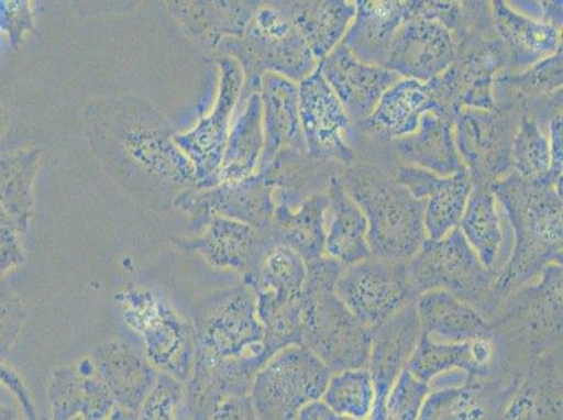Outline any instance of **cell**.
<instances>
[{"label": "cell", "instance_id": "obj_1", "mask_svg": "<svg viewBox=\"0 0 563 420\" xmlns=\"http://www.w3.org/2000/svg\"><path fill=\"white\" fill-rule=\"evenodd\" d=\"M91 143L102 163L141 197H180L197 186L196 168L178 148L165 118L137 97L90 107Z\"/></svg>", "mask_w": 563, "mask_h": 420}, {"label": "cell", "instance_id": "obj_2", "mask_svg": "<svg viewBox=\"0 0 563 420\" xmlns=\"http://www.w3.org/2000/svg\"><path fill=\"white\" fill-rule=\"evenodd\" d=\"M515 233L514 253L495 280L490 314L511 291L540 278L550 265H562V181H525L514 174L493 187Z\"/></svg>", "mask_w": 563, "mask_h": 420}, {"label": "cell", "instance_id": "obj_3", "mask_svg": "<svg viewBox=\"0 0 563 420\" xmlns=\"http://www.w3.org/2000/svg\"><path fill=\"white\" fill-rule=\"evenodd\" d=\"M562 265L511 291L490 314L493 372L523 378L532 363L562 347Z\"/></svg>", "mask_w": 563, "mask_h": 420}, {"label": "cell", "instance_id": "obj_4", "mask_svg": "<svg viewBox=\"0 0 563 420\" xmlns=\"http://www.w3.org/2000/svg\"><path fill=\"white\" fill-rule=\"evenodd\" d=\"M307 264L303 294V342L332 373L367 368L372 330L362 324L335 294L342 266L330 258Z\"/></svg>", "mask_w": 563, "mask_h": 420}, {"label": "cell", "instance_id": "obj_5", "mask_svg": "<svg viewBox=\"0 0 563 420\" xmlns=\"http://www.w3.org/2000/svg\"><path fill=\"white\" fill-rule=\"evenodd\" d=\"M346 189L367 219L373 257L407 263L418 253L427 240L423 201L397 179L368 170L353 173Z\"/></svg>", "mask_w": 563, "mask_h": 420}, {"label": "cell", "instance_id": "obj_6", "mask_svg": "<svg viewBox=\"0 0 563 420\" xmlns=\"http://www.w3.org/2000/svg\"><path fill=\"white\" fill-rule=\"evenodd\" d=\"M222 49L242 65L245 79L249 78L245 93L258 91L265 74L300 84L319 68V60L282 7L258 8L242 37L223 41Z\"/></svg>", "mask_w": 563, "mask_h": 420}, {"label": "cell", "instance_id": "obj_7", "mask_svg": "<svg viewBox=\"0 0 563 420\" xmlns=\"http://www.w3.org/2000/svg\"><path fill=\"white\" fill-rule=\"evenodd\" d=\"M306 279V261L285 245H276L258 269L245 278L257 295L258 316L264 327V346L268 357L303 342Z\"/></svg>", "mask_w": 563, "mask_h": 420}, {"label": "cell", "instance_id": "obj_8", "mask_svg": "<svg viewBox=\"0 0 563 420\" xmlns=\"http://www.w3.org/2000/svg\"><path fill=\"white\" fill-rule=\"evenodd\" d=\"M196 357L211 362L261 358L265 353V332L258 316L253 285L220 291L202 306L196 320Z\"/></svg>", "mask_w": 563, "mask_h": 420}, {"label": "cell", "instance_id": "obj_9", "mask_svg": "<svg viewBox=\"0 0 563 420\" xmlns=\"http://www.w3.org/2000/svg\"><path fill=\"white\" fill-rule=\"evenodd\" d=\"M407 269L415 296L449 291L488 317L496 276L481 263L460 229L438 242L424 240L407 261Z\"/></svg>", "mask_w": 563, "mask_h": 420}, {"label": "cell", "instance_id": "obj_10", "mask_svg": "<svg viewBox=\"0 0 563 420\" xmlns=\"http://www.w3.org/2000/svg\"><path fill=\"white\" fill-rule=\"evenodd\" d=\"M331 372L305 346L285 347L255 374L249 399L257 420H298L301 409L320 401Z\"/></svg>", "mask_w": 563, "mask_h": 420}, {"label": "cell", "instance_id": "obj_11", "mask_svg": "<svg viewBox=\"0 0 563 420\" xmlns=\"http://www.w3.org/2000/svg\"><path fill=\"white\" fill-rule=\"evenodd\" d=\"M117 300L125 324L141 338L147 362L162 374L186 383L196 361L194 325L151 291H130Z\"/></svg>", "mask_w": 563, "mask_h": 420}, {"label": "cell", "instance_id": "obj_12", "mask_svg": "<svg viewBox=\"0 0 563 420\" xmlns=\"http://www.w3.org/2000/svg\"><path fill=\"white\" fill-rule=\"evenodd\" d=\"M335 294L368 330H375L404 306L417 300L407 263L368 257L342 268Z\"/></svg>", "mask_w": 563, "mask_h": 420}, {"label": "cell", "instance_id": "obj_13", "mask_svg": "<svg viewBox=\"0 0 563 420\" xmlns=\"http://www.w3.org/2000/svg\"><path fill=\"white\" fill-rule=\"evenodd\" d=\"M299 114L306 152L317 161L352 163L355 128L317 68L299 84Z\"/></svg>", "mask_w": 563, "mask_h": 420}, {"label": "cell", "instance_id": "obj_14", "mask_svg": "<svg viewBox=\"0 0 563 420\" xmlns=\"http://www.w3.org/2000/svg\"><path fill=\"white\" fill-rule=\"evenodd\" d=\"M516 130L509 118L493 110L464 109L454 120L459 155L473 186L493 187L511 167V143Z\"/></svg>", "mask_w": 563, "mask_h": 420}, {"label": "cell", "instance_id": "obj_15", "mask_svg": "<svg viewBox=\"0 0 563 420\" xmlns=\"http://www.w3.org/2000/svg\"><path fill=\"white\" fill-rule=\"evenodd\" d=\"M520 382L496 372L484 377L453 374L434 384L417 420H500Z\"/></svg>", "mask_w": 563, "mask_h": 420}, {"label": "cell", "instance_id": "obj_16", "mask_svg": "<svg viewBox=\"0 0 563 420\" xmlns=\"http://www.w3.org/2000/svg\"><path fill=\"white\" fill-rule=\"evenodd\" d=\"M219 95L211 114L202 118L192 131L174 135V142L196 168L198 181L208 184H211L222 162L230 120L242 100L245 84L242 65L233 56L219 59Z\"/></svg>", "mask_w": 563, "mask_h": 420}, {"label": "cell", "instance_id": "obj_17", "mask_svg": "<svg viewBox=\"0 0 563 420\" xmlns=\"http://www.w3.org/2000/svg\"><path fill=\"white\" fill-rule=\"evenodd\" d=\"M419 7V3H418ZM459 40L438 20L413 14L398 30L386 66L402 79L428 84L454 64Z\"/></svg>", "mask_w": 563, "mask_h": 420}, {"label": "cell", "instance_id": "obj_18", "mask_svg": "<svg viewBox=\"0 0 563 420\" xmlns=\"http://www.w3.org/2000/svg\"><path fill=\"white\" fill-rule=\"evenodd\" d=\"M421 335L415 301L372 330L367 371L375 387V405L368 420H387L388 394L399 374L408 367Z\"/></svg>", "mask_w": 563, "mask_h": 420}, {"label": "cell", "instance_id": "obj_19", "mask_svg": "<svg viewBox=\"0 0 563 420\" xmlns=\"http://www.w3.org/2000/svg\"><path fill=\"white\" fill-rule=\"evenodd\" d=\"M276 184L264 173L238 183H222L203 192H184L177 207L189 214H213L239 220L257 229L273 228Z\"/></svg>", "mask_w": 563, "mask_h": 420}, {"label": "cell", "instance_id": "obj_20", "mask_svg": "<svg viewBox=\"0 0 563 420\" xmlns=\"http://www.w3.org/2000/svg\"><path fill=\"white\" fill-rule=\"evenodd\" d=\"M178 245L196 251L214 268H232L247 278L278 243L273 229H257L239 220L214 217L201 237L180 240Z\"/></svg>", "mask_w": 563, "mask_h": 420}, {"label": "cell", "instance_id": "obj_21", "mask_svg": "<svg viewBox=\"0 0 563 420\" xmlns=\"http://www.w3.org/2000/svg\"><path fill=\"white\" fill-rule=\"evenodd\" d=\"M319 70L346 114L360 124L373 114L383 95L402 79L390 69L357 59L344 44L321 60Z\"/></svg>", "mask_w": 563, "mask_h": 420}, {"label": "cell", "instance_id": "obj_22", "mask_svg": "<svg viewBox=\"0 0 563 420\" xmlns=\"http://www.w3.org/2000/svg\"><path fill=\"white\" fill-rule=\"evenodd\" d=\"M396 179L415 198L424 202L423 228L427 240L438 242L459 229L473 191V179L467 170L443 177L404 164Z\"/></svg>", "mask_w": 563, "mask_h": 420}, {"label": "cell", "instance_id": "obj_23", "mask_svg": "<svg viewBox=\"0 0 563 420\" xmlns=\"http://www.w3.org/2000/svg\"><path fill=\"white\" fill-rule=\"evenodd\" d=\"M459 229L481 263L498 278L514 253L515 233L493 188L473 186Z\"/></svg>", "mask_w": 563, "mask_h": 420}, {"label": "cell", "instance_id": "obj_24", "mask_svg": "<svg viewBox=\"0 0 563 420\" xmlns=\"http://www.w3.org/2000/svg\"><path fill=\"white\" fill-rule=\"evenodd\" d=\"M263 106L264 152L258 170L276 158L306 151L299 114V85L284 76L265 74L260 86Z\"/></svg>", "mask_w": 563, "mask_h": 420}, {"label": "cell", "instance_id": "obj_25", "mask_svg": "<svg viewBox=\"0 0 563 420\" xmlns=\"http://www.w3.org/2000/svg\"><path fill=\"white\" fill-rule=\"evenodd\" d=\"M419 2H355V19L342 40L363 63L386 66L394 38L401 25L418 13Z\"/></svg>", "mask_w": 563, "mask_h": 420}, {"label": "cell", "instance_id": "obj_26", "mask_svg": "<svg viewBox=\"0 0 563 420\" xmlns=\"http://www.w3.org/2000/svg\"><path fill=\"white\" fill-rule=\"evenodd\" d=\"M278 192L271 228L276 243L296 251L306 263L324 258L329 195L313 194L303 201H296L285 189Z\"/></svg>", "mask_w": 563, "mask_h": 420}, {"label": "cell", "instance_id": "obj_27", "mask_svg": "<svg viewBox=\"0 0 563 420\" xmlns=\"http://www.w3.org/2000/svg\"><path fill=\"white\" fill-rule=\"evenodd\" d=\"M91 362L115 405L137 413L158 377L147 358L128 343L115 341L100 346Z\"/></svg>", "mask_w": 563, "mask_h": 420}, {"label": "cell", "instance_id": "obj_28", "mask_svg": "<svg viewBox=\"0 0 563 420\" xmlns=\"http://www.w3.org/2000/svg\"><path fill=\"white\" fill-rule=\"evenodd\" d=\"M48 397L53 420H106L117 407L91 358L55 372Z\"/></svg>", "mask_w": 563, "mask_h": 420}, {"label": "cell", "instance_id": "obj_29", "mask_svg": "<svg viewBox=\"0 0 563 420\" xmlns=\"http://www.w3.org/2000/svg\"><path fill=\"white\" fill-rule=\"evenodd\" d=\"M561 350L537 358L506 404L500 420H563Z\"/></svg>", "mask_w": 563, "mask_h": 420}, {"label": "cell", "instance_id": "obj_30", "mask_svg": "<svg viewBox=\"0 0 563 420\" xmlns=\"http://www.w3.org/2000/svg\"><path fill=\"white\" fill-rule=\"evenodd\" d=\"M494 346L490 340L473 342H439L421 335L408 371L423 383L431 384L448 374L484 377L493 372Z\"/></svg>", "mask_w": 563, "mask_h": 420}, {"label": "cell", "instance_id": "obj_31", "mask_svg": "<svg viewBox=\"0 0 563 420\" xmlns=\"http://www.w3.org/2000/svg\"><path fill=\"white\" fill-rule=\"evenodd\" d=\"M428 111L448 112L434 99L429 84L399 79L383 95L376 110L363 124L380 140L397 142L412 135Z\"/></svg>", "mask_w": 563, "mask_h": 420}, {"label": "cell", "instance_id": "obj_32", "mask_svg": "<svg viewBox=\"0 0 563 420\" xmlns=\"http://www.w3.org/2000/svg\"><path fill=\"white\" fill-rule=\"evenodd\" d=\"M493 25L516 69H529L561 53V29L516 12L508 2L493 3Z\"/></svg>", "mask_w": 563, "mask_h": 420}, {"label": "cell", "instance_id": "obj_33", "mask_svg": "<svg viewBox=\"0 0 563 420\" xmlns=\"http://www.w3.org/2000/svg\"><path fill=\"white\" fill-rule=\"evenodd\" d=\"M422 335L439 342L490 340L488 320L475 307L444 290L419 295L415 300Z\"/></svg>", "mask_w": 563, "mask_h": 420}, {"label": "cell", "instance_id": "obj_34", "mask_svg": "<svg viewBox=\"0 0 563 420\" xmlns=\"http://www.w3.org/2000/svg\"><path fill=\"white\" fill-rule=\"evenodd\" d=\"M455 117L448 112L428 111L412 135L396 142L397 153L408 166L438 176H453L467 170L454 140Z\"/></svg>", "mask_w": 563, "mask_h": 420}, {"label": "cell", "instance_id": "obj_35", "mask_svg": "<svg viewBox=\"0 0 563 420\" xmlns=\"http://www.w3.org/2000/svg\"><path fill=\"white\" fill-rule=\"evenodd\" d=\"M327 213L324 254L342 268L372 257L368 223L340 178L332 177Z\"/></svg>", "mask_w": 563, "mask_h": 420}, {"label": "cell", "instance_id": "obj_36", "mask_svg": "<svg viewBox=\"0 0 563 420\" xmlns=\"http://www.w3.org/2000/svg\"><path fill=\"white\" fill-rule=\"evenodd\" d=\"M242 112L230 131L222 162L211 186L238 183L254 176L264 152L263 106L258 91L242 95Z\"/></svg>", "mask_w": 563, "mask_h": 420}, {"label": "cell", "instance_id": "obj_37", "mask_svg": "<svg viewBox=\"0 0 563 420\" xmlns=\"http://www.w3.org/2000/svg\"><path fill=\"white\" fill-rule=\"evenodd\" d=\"M286 4L282 9L319 64L345 38L356 13L355 2L344 0Z\"/></svg>", "mask_w": 563, "mask_h": 420}, {"label": "cell", "instance_id": "obj_38", "mask_svg": "<svg viewBox=\"0 0 563 420\" xmlns=\"http://www.w3.org/2000/svg\"><path fill=\"white\" fill-rule=\"evenodd\" d=\"M240 2H176L174 16L202 43L218 44L223 35L240 38L258 8Z\"/></svg>", "mask_w": 563, "mask_h": 420}, {"label": "cell", "instance_id": "obj_39", "mask_svg": "<svg viewBox=\"0 0 563 420\" xmlns=\"http://www.w3.org/2000/svg\"><path fill=\"white\" fill-rule=\"evenodd\" d=\"M37 152H18L0 158V207L12 220L18 232L29 228L33 209V178Z\"/></svg>", "mask_w": 563, "mask_h": 420}, {"label": "cell", "instance_id": "obj_40", "mask_svg": "<svg viewBox=\"0 0 563 420\" xmlns=\"http://www.w3.org/2000/svg\"><path fill=\"white\" fill-rule=\"evenodd\" d=\"M321 401L341 419L371 418L375 405V387L367 368L332 373Z\"/></svg>", "mask_w": 563, "mask_h": 420}, {"label": "cell", "instance_id": "obj_41", "mask_svg": "<svg viewBox=\"0 0 563 420\" xmlns=\"http://www.w3.org/2000/svg\"><path fill=\"white\" fill-rule=\"evenodd\" d=\"M551 163L550 135L541 130L534 117L526 112L511 143L515 174L525 181H541L551 177Z\"/></svg>", "mask_w": 563, "mask_h": 420}, {"label": "cell", "instance_id": "obj_42", "mask_svg": "<svg viewBox=\"0 0 563 420\" xmlns=\"http://www.w3.org/2000/svg\"><path fill=\"white\" fill-rule=\"evenodd\" d=\"M136 420H192L186 383L161 374L137 411Z\"/></svg>", "mask_w": 563, "mask_h": 420}, {"label": "cell", "instance_id": "obj_43", "mask_svg": "<svg viewBox=\"0 0 563 420\" xmlns=\"http://www.w3.org/2000/svg\"><path fill=\"white\" fill-rule=\"evenodd\" d=\"M429 384L419 380L406 368L388 394L386 401L387 420H417L424 399L431 393Z\"/></svg>", "mask_w": 563, "mask_h": 420}, {"label": "cell", "instance_id": "obj_44", "mask_svg": "<svg viewBox=\"0 0 563 420\" xmlns=\"http://www.w3.org/2000/svg\"><path fill=\"white\" fill-rule=\"evenodd\" d=\"M32 27V12L27 2H0V30L9 35L13 47H16L23 34Z\"/></svg>", "mask_w": 563, "mask_h": 420}, {"label": "cell", "instance_id": "obj_45", "mask_svg": "<svg viewBox=\"0 0 563 420\" xmlns=\"http://www.w3.org/2000/svg\"><path fill=\"white\" fill-rule=\"evenodd\" d=\"M527 18L562 29V2H508Z\"/></svg>", "mask_w": 563, "mask_h": 420}, {"label": "cell", "instance_id": "obj_46", "mask_svg": "<svg viewBox=\"0 0 563 420\" xmlns=\"http://www.w3.org/2000/svg\"><path fill=\"white\" fill-rule=\"evenodd\" d=\"M211 420H257V418L247 396L224 402Z\"/></svg>", "mask_w": 563, "mask_h": 420}, {"label": "cell", "instance_id": "obj_47", "mask_svg": "<svg viewBox=\"0 0 563 420\" xmlns=\"http://www.w3.org/2000/svg\"><path fill=\"white\" fill-rule=\"evenodd\" d=\"M298 420H341L324 402L316 401L301 409Z\"/></svg>", "mask_w": 563, "mask_h": 420}, {"label": "cell", "instance_id": "obj_48", "mask_svg": "<svg viewBox=\"0 0 563 420\" xmlns=\"http://www.w3.org/2000/svg\"><path fill=\"white\" fill-rule=\"evenodd\" d=\"M106 420H136V413L126 411V409L115 408L114 412Z\"/></svg>", "mask_w": 563, "mask_h": 420}, {"label": "cell", "instance_id": "obj_49", "mask_svg": "<svg viewBox=\"0 0 563 420\" xmlns=\"http://www.w3.org/2000/svg\"><path fill=\"white\" fill-rule=\"evenodd\" d=\"M4 126H7V114H4L3 107L0 106V136H2Z\"/></svg>", "mask_w": 563, "mask_h": 420}, {"label": "cell", "instance_id": "obj_50", "mask_svg": "<svg viewBox=\"0 0 563 420\" xmlns=\"http://www.w3.org/2000/svg\"><path fill=\"white\" fill-rule=\"evenodd\" d=\"M341 420H361V419H341ZM367 420V419H365Z\"/></svg>", "mask_w": 563, "mask_h": 420}]
</instances>
